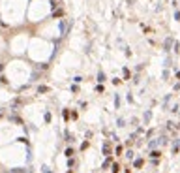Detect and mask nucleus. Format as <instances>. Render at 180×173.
<instances>
[{
	"label": "nucleus",
	"mask_w": 180,
	"mask_h": 173,
	"mask_svg": "<svg viewBox=\"0 0 180 173\" xmlns=\"http://www.w3.org/2000/svg\"><path fill=\"white\" fill-rule=\"evenodd\" d=\"M150 156H152V158L156 160V158H158V156H160V151H150Z\"/></svg>",
	"instance_id": "f8f14e48"
},
{
	"label": "nucleus",
	"mask_w": 180,
	"mask_h": 173,
	"mask_svg": "<svg viewBox=\"0 0 180 173\" xmlns=\"http://www.w3.org/2000/svg\"><path fill=\"white\" fill-rule=\"evenodd\" d=\"M4 68H6V66L2 64V62H0V74H2V72H4Z\"/></svg>",
	"instance_id": "bb28decb"
},
{
	"label": "nucleus",
	"mask_w": 180,
	"mask_h": 173,
	"mask_svg": "<svg viewBox=\"0 0 180 173\" xmlns=\"http://www.w3.org/2000/svg\"><path fill=\"white\" fill-rule=\"evenodd\" d=\"M141 166H143V160H141V158L135 160V168H141Z\"/></svg>",
	"instance_id": "aec40b11"
},
{
	"label": "nucleus",
	"mask_w": 180,
	"mask_h": 173,
	"mask_svg": "<svg viewBox=\"0 0 180 173\" xmlns=\"http://www.w3.org/2000/svg\"><path fill=\"white\" fill-rule=\"evenodd\" d=\"M45 92H49V86H47V85H40V86H38V94H45Z\"/></svg>",
	"instance_id": "7ed1b4c3"
},
{
	"label": "nucleus",
	"mask_w": 180,
	"mask_h": 173,
	"mask_svg": "<svg viewBox=\"0 0 180 173\" xmlns=\"http://www.w3.org/2000/svg\"><path fill=\"white\" fill-rule=\"evenodd\" d=\"M118 169H120L118 164H113V173H118Z\"/></svg>",
	"instance_id": "6ab92c4d"
},
{
	"label": "nucleus",
	"mask_w": 180,
	"mask_h": 173,
	"mask_svg": "<svg viewBox=\"0 0 180 173\" xmlns=\"http://www.w3.org/2000/svg\"><path fill=\"white\" fill-rule=\"evenodd\" d=\"M96 92H103V83H99V85L96 86Z\"/></svg>",
	"instance_id": "2eb2a0df"
},
{
	"label": "nucleus",
	"mask_w": 180,
	"mask_h": 173,
	"mask_svg": "<svg viewBox=\"0 0 180 173\" xmlns=\"http://www.w3.org/2000/svg\"><path fill=\"white\" fill-rule=\"evenodd\" d=\"M173 43H175L173 38H167V40H165V43H163V49H165V53L171 51V45H173Z\"/></svg>",
	"instance_id": "f03ea898"
},
{
	"label": "nucleus",
	"mask_w": 180,
	"mask_h": 173,
	"mask_svg": "<svg viewBox=\"0 0 180 173\" xmlns=\"http://www.w3.org/2000/svg\"><path fill=\"white\" fill-rule=\"evenodd\" d=\"M84 149H88V141H83V145H81V151H84Z\"/></svg>",
	"instance_id": "f3484780"
},
{
	"label": "nucleus",
	"mask_w": 180,
	"mask_h": 173,
	"mask_svg": "<svg viewBox=\"0 0 180 173\" xmlns=\"http://www.w3.org/2000/svg\"><path fill=\"white\" fill-rule=\"evenodd\" d=\"M156 145H160V139H152L150 143H148V147H150V149H154Z\"/></svg>",
	"instance_id": "6e6552de"
},
{
	"label": "nucleus",
	"mask_w": 180,
	"mask_h": 173,
	"mask_svg": "<svg viewBox=\"0 0 180 173\" xmlns=\"http://www.w3.org/2000/svg\"><path fill=\"white\" fill-rule=\"evenodd\" d=\"M173 45H175V53H180V51H178V49H180V45H178V42H175Z\"/></svg>",
	"instance_id": "412c9836"
},
{
	"label": "nucleus",
	"mask_w": 180,
	"mask_h": 173,
	"mask_svg": "<svg viewBox=\"0 0 180 173\" xmlns=\"http://www.w3.org/2000/svg\"><path fill=\"white\" fill-rule=\"evenodd\" d=\"M175 19H176V21H180V11H175Z\"/></svg>",
	"instance_id": "a878e982"
},
{
	"label": "nucleus",
	"mask_w": 180,
	"mask_h": 173,
	"mask_svg": "<svg viewBox=\"0 0 180 173\" xmlns=\"http://www.w3.org/2000/svg\"><path fill=\"white\" fill-rule=\"evenodd\" d=\"M66 156H69V158H71V156H73V149H66Z\"/></svg>",
	"instance_id": "4468645a"
},
{
	"label": "nucleus",
	"mask_w": 180,
	"mask_h": 173,
	"mask_svg": "<svg viewBox=\"0 0 180 173\" xmlns=\"http://www.w3.org/2000/svg\"><path fill=\"white\" fill-rule=\"evenodd\" d=\"M109 166H111V158H105V162H103V169L109 168Z\"/></svg>",
	"instance_id": "ddd939ff"
},
{
	"label": "nucleus",
	"mask_w": 180,
	"mask_h": 173,
	"mask_svg": "<svg viewBox=\"0 0 180 173\" xmlns=\"http://www.w3.org/2000/svg\"><path fill=\"white\" fill-rule=\"evenodd\" d=\"M116 126H118V128H124V126H126V121H124V119H118V121H116Z\"/></svg>",
	"instance_id": "0eeeda50"
},
{
	"label": "nucleus",
	"mask_w": 180,
	"mask_h": 173,
	"mask_svg": "<svg viewBox=\"0 0 180 173\" xmlns=\"http://www.w3.org/2000/svg\"><path fill=\"white\" fill-rule=\"evenodd\" d=\"M25 171H26L25 168H13L11 169V173H25Z\"/></svg>",
	"instance_id": "1a4fd4ad"
},
{
	"label": "nucleus",
	"mask_w": 180,
	"mask_h": 173,
	"mask_svg": "<svg viewBox=\"0 0 180 173\" xmlns=\"http://www.w3.org/2000/svg\"><path fill=\"white\" fill-rule=\"evenodd\" d=\"M0 83H2V85H8V79H6V77L2 75V77H0Z\"/></svg>",
	"instance_id": "393cba45"
},
{
	"label": "nucleus",
	"mask_w": 180,
	"mask_h": 173,
	"mask_svg": "<svg viewBox=\"0 0 180 173\" xmlns=\"http://www.w3.org/2000/svg\"><path fill=\"white\" fill-rule=\"evenodd\" d=\"M126 158H129V160L133 158V151H128V152H126Z\"/></svg>",
	"instance_id": "a211bd4d"
},
{
	"label": "nucleus",
	"mask_w": 180,
	"mask_h": 173,
	"mask_svg": "<svg viewBox=\"0 0 180 173\" xmlns=\"http://www.w3.org/2000/svg\"><path fill=\"white\" fill-rule=\"evenodd\" d=\"M178 149H180V141H175V143H173V154L178 152Z\"/></svg>",
	"instance_id": "423d86ee"
},
{
	"label": "nucleus",
	"mask_w": 180,
	"mask_h": 173,
	"mask_svg": "<svg viewBox=\"0 0 180 173\" xmlns=\"http://www.w3.org/2000/svg\"><path fill=\"white\" fill-rule=\"evenodd\" d=\"M175 90H180V83H176V85H175Z\"/></svg>",
	"instance_id": "cd10ccee"
},
{
	"label": "nucleus",
	"mask_w": 180,
	"mask_h": 173,
	"mask_svg": "<svg viewBox=\"0 0 180 173\" xmlns=\"http://www.w3.org/2000/svg\"><path fill=\"white\" fill-rule=\"evenodd\" d=\"M2 117H4V109H0V119H2Z\"/></svg>",
	"instance_id": "c85d7f7f"
},
{
	"label": "nucleus",
	"mask_w": 180,
	"mask_h": 173,
	"mask_svg": "<svg viewBox=\"0 0 180 173\" xmlns=\"http://www.w3.org/2000/svg\"><path fill=\"white\" fill-rule=\"evenodd\" d=\"M98 83H105V74H103V70H99V72H98Z\"/></svg>",
	"instance_id": "20e7f679"
},
{
	"label": "nucleus",
	"mask_w": 180,
	"mask_h": 173,
	"mask_svg": "<svg viewBox=\"0 0 180 173\" xmlns=\"http://www.w3.org/2000/svg\"><path fill=\"white\" fill-rule=\"evenodd\" d=\"M62 115H64V119H66V121L69 119V115H68V109H64V111H62Z\"/></svg>",
	"instance_id": "b1692460"
},
{
	"label": "nucleus",
	"mask_w": 180,
	"mask_h": 173,
	"mask_svg": "<svg viewBox=\"0 0 180 173\" xmlns=\"http://www.w3.org/2000/svg\"><path fill=\"white\" fill-rule=\"evenodd\" d=\"M114 107H116V109L120 107V96H114Z\"/></svg>",
	"instance_id": "9d476101"
},
{
	"label": "nucleus",
	"mask_w": 180,
	"mask_h": 173,
	"mask_svg": "<svg viewBox=\"0 0 180 173\" xmlns=\"http://www.w3.org/2000/svg\"><path fill=\"white\" fill-rule=\"evenodd\" d=\"M116 154H118V156L122 154V145H118V147H116Z\"/></svg>",
	"instance_id": "5701e85b"
},
{
	"label": "nucleus",
	"mask_w": 180,
	"mask_h": 173,
	"mask_svg": "<svg viewBox=\"0 0 180 173\" xmlns=\"http://www.w3.org/2000/svg\"><path fill=\"white\" fill-rule=\"evenodd\" d=\"M69 28H71V25H69L68 21H64V19H62V21L58 23V30H60V36H62V38H66V36H68Z\"/></svg>",
	"instance_id": "f257e3e1"
},
{
	"label": "nucleus",
	"mask_w": 180,
	"mask_h": 173,
	"mask_svg": "<svg viewBox=\"0 0 180 173\" xmlns=\"http://www.w3.org/2000/svg\"><path fill=\"white\" fill-rule=\"evenodd\" d=\"M36 68H40V70H47V68H49V66H47V64H38Z\"/></svg>",
	"instance_id": "4be33fe9"
},
{
	"label": "nucleus",
	"mask_w": 180,
	"mask_h": 173,
	"mask_svg": "<svg viewBox=\"0 0 180 173\" xmlns=\"http://www.w3.org/2000/svg\"><path fill=\"white\" fill-rule=\"evenodd\" d=\"M103 154H107V156L111 154V145H109L107 141H105V143H103Z\"/></svg>",
	"instance_id": "39448f33"
},
{
	"label": "nucleus",
	"mask_w": 180,
	"mask_h": 173,
	"mask_svg": "<svg viewBox=\"0 0 180 173\" xmlns=\"http://www.w3.org/2000/svg\"><path fill=\"white\" fill-rule=\"evenodd\" d=\"M43 119H45V122H51V113H49V111H45Z\"/></svg>",
	"instance_id": "9b49d317"
},
{
	"label": "nucleus",
	"mask_w": 180,
	"mask_h": 173,
	"mask_svg": "<svg viewBox=\"0 0 180 173\" xmlns=\"http://www.w3.org/2000/svg\"><path fill=\"white\" fill-rule=\"evenodd\" d=\"M41 173H51V169L47 168V166H41Z\"/></svg>",
	"instance_id": "dca6fc26"
}]
</instances>
